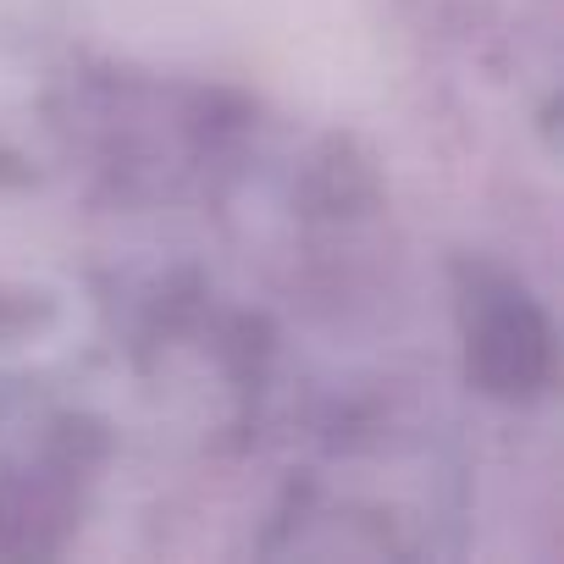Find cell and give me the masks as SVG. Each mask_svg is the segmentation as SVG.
Returning <instances> with one entry per match:
<instances>
[{"label": "cell", "instance_id": "6da1fadb", "mask_svg": "<svg viewBox=\"0 0 564 564\" xmlns=\"http://www.w3.org/2000/svg\"><path fill=\"white\" fill-rule=\"evenodd\" d=\"M470 371L492 393H531L547 371V327L525 294L476 282L470 294Z\"/></svg>", "mask_w": 564, "mask_h": 564}]
</instances>
